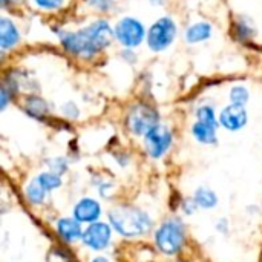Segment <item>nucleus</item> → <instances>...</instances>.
<instances>
[{
    "label": "nucleus",
    "instance_id": "nucleus-1",
    "mask_svg": "<svg viewBox=\"0 0 262 262\" xmlns=\"http://www.w3.org/2000/svg\"><path fill=\"white\" fill-rule=\"evenodd\" d=\"M114 37L115 32L111 25L106 20H97L75 32L60 34V41L69 54L81 58H91L106 49Z\"/></svg>",
    "mask_w": 262,
    "mask_h": 262
},
{
    "label": "nucleus",
    "instance_id": "nucleus-2",
    "mask_svg": "<svg viewBox=\"0 0 262 262\" xmlns=\"http://www.w3.org/2000/svg\"><path fill=\"white\" fill-rule=\"evenodd\" d=\"M109 221L115 230L124 236H140L150 230L152 221L147 213L135 207H115L109 213Z\"/></svg>",
    "mask_w": 262,
    "mask_h": 262
},
{
    "label": "nucleus",
    "instance_id": "nucleus-3",
    "mask_svg": "<svg viewBox=\"0 0 262 262\" xmlns=\"http://www.w3.org/2000/svg\"><path fill=\"white\" fill-rule=\"evenodd\" d=\"M158 249L166 255H175L181 250L184 244V229L183 224L177 220L164 223L155 235Z\"/></svg>",
    "mask_w": 262,
    "mask_h": 262
},
{
    "label": "nucleus",
    "instance_id": "nucleus-4",
    "mask_svg": "<svg viewBox=\"0 0 262 262\" xmlns=\"http://www.w3.org/2000/svg\"><path fill=\"white\" fill-rule=\"evenodd\" d=\"M177 37V25L170 17L158 18L147 31V45L152 51L167 49Z\"/></svg>",
    "mask_w": 262,
    "mask_h": 262
},
{
    "label": "nucleus",
    "instance_id": "nucleus-5",
    "mask_svg": "<svg viewBox=\"0 0 262 262\" xmlns=\"http://www.w3.org/2000/svg\"><path fill=\"white\" fill-rule=\"evenodd\" d=\"M160 121V117L155 109L147 104H137L130 109L127 115V126L135 135H146L152 130Z\"/></svg>",
    "mask_w": 262,
    "mask_h": 262
},
{
    "label": "nucleus",
    "instance_id": "nucleus-6",
    "mask_svg": "<svg viewBox=\"0 0 262 262\" xmlns=\"http://www.w3.org/2000/svg\"><path fill=\"white\" fill-rule=\"evenodd\" d=\"M115 38L126 48H135L138 46L146 35L144 26L140 20L134 17H124L121 18L115 26Z\"/></svg>",
    "mask_w": 262,
    "mask_h": 262
},
{
    "label": "nucleus",
    "instance_id": "nucleus-7",
    "mask_svg": "<svg viewBox=\"0 0 262 262\" xmlns=\"http://www.w3.org/2000/svg\"><path fill=\"white\" fill-rule=\"evenodd\" d=\"M146 150L152 158L163 157L172 144V132L163 124H157L152 130L144 135Z\"/></svg>",
    "mask_w": 262,
    "mask_h": 262
},
{
    "label": "nucleus",
    "instance_id": "nucleus-8",
    "mask_svg": "<svg viewBox=\"0 0 262 262\" xmlns=\"http://www.w3.org/2000/svg\"><path fill=\"white\" fill-rule=\"evenodd\" d=\"M220 123L227 130H239L247 124V111L239 104H229L220 114Z\"/></svg>",
    "mask_w": 262,
    "mask_h": 262
},
{
    "label": "nucleus",
    "instance_id": "nucleus-9",
    "mask_svg": "<svg viewBox=\"0 0 262 262\" xmlns=\"http://www.w3.org/2000/svg\"><path fill=\"white\" fill-rule=\"evenodd\" d=\"M111 241V227L106 224H92L83 235V243L94 249V250H101L104 249Z\"/></svg>",
    "mask_w": 262,
    "mask_h": 262
},
{
    "label": "nucleus",
    "instance_id": "nucleus-10",
    "mask_svg": "<svg viewBox=\"0 0 262 262\" xmlns=\"http://www.w3.org/2000/svg\"><path fill=\"white\" fill-rule=\"evenodd\" d=\"M100 213H101L100 204L95 200H91V198L81 200L74 209L75 220L81 221V223H92L100 216Z\"/></svg>",
    "mask_w": 262,
    "mask_h": 262
},
{
    "label": "nucleus",
    "instance_id": "nucleus-11",
    "mask_svg": "<svg viewBox=\"0 0 262 262\" xmlns=\"http://www.w3.org/2000/svg\"><path fill=\"white\" fill-rule=\"evenodd\" d=\"M18 40H20V34L14 21L6 17H2L0 18V48L3 51H9L18 43Z\"/></svg>",
    "mask_w": 262,
    "mask_h": 262
},
{
    "label": "nucleus",
    "instance_id": "nucleus-12",
    "mask_svg": "<svg viewBox=\"0 0 262 262\" xmlns=\"http://www.w3.org/2000/svg\"><path fill=\"white\" fill-rule=\"evenodd\" d=\"M57 232L68 243L77 241L81 236V229H80L78 221H74L69 218H63L57 223Z\"/></svg>",
    "mask_w": 262,
    "mask_h": 262
},
{
    "label": "nucleus",
    "instance_id": "nucleus-13",
    "mask_svg": "<svg viewBox=\"0 0 262 262\" xmlns=\"http://www.w3.org/2000/svg\"><path fill=\"white\" fill-rule=\"evenodd\" d=\"M192 134L200 143L204 144H213L216 141V127L203 121H196L192 126Z\"/></svg>",
    "mask_w": 262,
    "mask_h": 262
},
{
    "label": "nucleus",
    "instance_id": "nucleus-14",
    "mask_svg": "<svg viewBox=\"0 0 262 262\" xmlns=\"http://www.w3.org/2000/svg\"><path fill=\"white\" fill-rule=\"evenodd\" d=\"M212 35V25L206 23V21H200L192 25L187 32H186V40L189 43H200L207 40Z\"/></svg>",
    "mask_w": 262,
    "mask_h": 262
},
{
    "label": "nucleus",
    "instance_id": "nucleus-15",
    "mask_svg": "<svg viewBox=\"0 0 262 262\" xmlns=\"http://www.w3.org/2000/svg\"><path fill=\"white\" fill-rule=\"evenodd\" d=\"M25 111L34 117V118H43L48 112H49V107H48V103L41 98V97H29L25 103Z\"/></svg>",
    "mask_w": 262,
    "mask_h": 262
},
{
    "label": "nucleus",
    "instance_id": "nucleus-16",
    "mask_svg": "<svg viewBox=\"0 0 262 262\" xmlns=\"http://www.w3.org/2000/svg\"><path fill=\"white\" fill-rule=\"evenodd\" d=\"M193 200L196 201V204H198L200 207H204V209L215 207V206H216V201H218V200H216V195H215L212 190L204 189V187H201V189H198V190L195 192Z\"/></svg>",
    "mask_w": 262,
    "mask_h": 262
},
{
    "label": "nucleus",
    "instance_id": "nucleus-17",
    "mask_svg": "<svg viewBox=\"0 0 262 262\" xmlns=\"http://www.w3.org/2000/svg\"><path fill=\"white\" fill-rule=\"evenodd\" d=\"M46 192H48V190L38 183V180H34V181L28 186V189H26V195H28V198H29V201H31L32 204H41L43 200H45Z\"/></svg>",
    "mask_w": 262,
    "mask_h": 262
},
{
    "label": "nucleus",
    "instance_id": "nucleus-18",
    "mask_svg": "<svg viewBox=\"0 0 262 262\" xmlns=\"http://www.w3.org/2000/svg\"><path fill=\"white\" fill-rule=\"evenodd\" d=\"M38 183L46 189V190H52V189H57L61 186V180L57 173H51V172H46V173H41L38 175Z\"/></svg>",
    "mask_w": 262,
    "mask_h": 262
},
{
    "label": "nucleus",
    "instance_id": "nucleus-19",
    "mask_svg": "<svg viewBox=\"0 0 262 262\" xmlns=\"http://www.w3.org/2000/svg\"><path fill=\"white\" fill-rule=\"evenodd\" d=\"M249 101V91L244 86H235L230 89V103L244 106Z\"/></svg>",
    "mask_w": 262,
    "mask_h": 262
},
{
    "label": "nucleus",
    "instance_id": "nucleus-20",
    "mask_svg": "<svg viewBox=\"0 0 262 262\" xmlns=\"http://www.w3.org/2000/svg\"><path fill=\"white\" fill-rule=\"evenodd\" d=\"M196 117H198V121H203V123H207L210 126H218L216 123V115H215V111L212 106H201L198 111H196Z\"/></svg>",
    "mask_w": 262,
    "mask_h": 262
},
{
    "label": "nucleus",
    "instance_id": "nucleus-21",
    "mask_svg": "<svg viewBox=\"0 0 262 262\" xmlns=\"http://www.w3.org/2000/svg\"><path fill=\"white\" fill-rule=\"evenodd\" d=\"M38 8L46 11H55L64 5V0H32Z\"/></svg>",
    "mask_w": 262,
    "mask_h": 262
},
{
    "label": "nucleus",
    "instance_id": "nucleus-22",
    "mask_svg": "<svg viewBox=\"0 0 262 262\" xmlns=\"http://www.w3.org/2000/svg\"><path fill=\"white\" fill-rule=\"evenodd\" d=\"M91 6L100 9V11H107L112 6V0H86Z\"/></svg>",
    "mask_w": 262,
    "mask_h": 262
},
{
    "label": "nucleus",
    "instance_id": "nucleus-23",
    "mask_svg": "<svg viewBox=\"0 0 262 262\" xmlns=\"http://www.w3.org/2000/svg\"><path fill=\"white\" fill-rule=\"evenodd\" d=\"M238 28L241 29L238 32L239 38H250L253 35V29L250 28V25H247V23H238Z\"/></svg>",
    "mask_w": 262,
    "mask_h": 262
},
{
    "label": "nucleus",
    "instance_id": "nucleus-24",
    "mask_svg": "<svg viewBox=\"0 0 262 262\" xmlns=\"http://www.w3.org/2000/svg\"><path fill=\"white\" fill-rule=\"evenodd\" d=\"M63 114L71 117V118H77L78 117V109H77V106L74 103H68V104L63 106Z\"/></svg>",
    "mask_w": 262,
    "mask_h": 262
},
{
    "label": "nucleus",
    "instance_id": "nucleus-25",
    "mask_svg": "<svg viewBox=\"0 0 262 262\" xmlns=\"http://www.w3.org/2000/svg\"><path fill=\"white\" fill-rule=\"evenodd\" d=\"M17 2H20V0H2L3 5H12V3H17Z\"/></svg>",
    "mask_w": 262,
    "mask_h": 262
},
{
    "label": "nucleus",
    "instance_id": "nucleus-26",
    "mask_svg": "<svg viewBox=\"0 0 262 262\" xmlns=\"http://www.w3.org/2000/svg\"><path fill=\"white\" fill-rule=\"evenodd\" d=\"M92 262H109L107 259H104V258H95Z\"/></svg>",
    "mask_w": 262,
    "mask_h": 262
}]
</instances>
